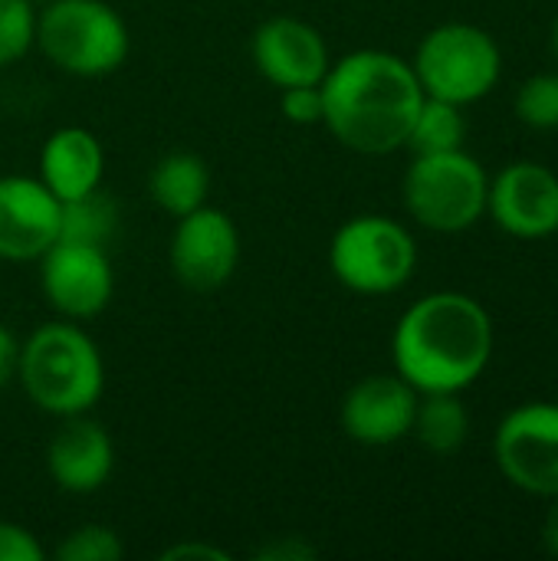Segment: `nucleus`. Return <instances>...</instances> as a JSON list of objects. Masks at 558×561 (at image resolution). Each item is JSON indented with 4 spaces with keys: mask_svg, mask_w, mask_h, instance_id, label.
Returning a JSON list of instances; mask_svg holds the SVG:
<instances>
[{
    "mask_svg": "<svg viewBox=\"0 0 558 561\" xmlns=\"http://www.w3.org/2000/svg\"><path fill=\"white\" fill-rule=\"evenodd\" d=\"M493 342L487 306L467 293L441 289L401 312L391 362L418 394H464L490 368Z\"/></svg>",
    "mask_w": 558,
    "mask_h": 561,
    "instance_id": "nucleus-1",
    "label": "nucleus"
},
{
    "mask_svg": "<svg viewBox=\"0 0 558 561\" xmlns=\"http://www.w3.org/2000/svg\"><path fill=\"white\" fill-rule=\"evenodd\" d=\"M322 85V125L358 154H391L405 148L424 89L411 59L388 49H355L335 59Z\"/></svg>",
    "mask_w": 558,
    "mask_h": 561,
    "instance_id": "nucleus-2",
    "label": "nucleus"
},
{
    "mask_svg": "<svg viewBox=\"0 0 558 561\" xmlns=\"http://www.w3.org/2000/svg\"><path fill=\"white\" fill-rule=\"evenodd\" d=\"M16 381L43 414H89L105 391L102 352L76 322H43L20 342Z\"/></svg>",
    "mask_w": 558,
    "mask_h": 561,
    "instance_id": "nucleus-3",
    "label": "nucleus"
},
{
    "mask_svg": "<svg viewBox=\"0 0 558 561\" xmlns=\"http://www.w3.org/2000/svg\"><path fill=\"white\" fill-rule=\"evenodd\" d=\"M33 46L56 69L99 79L128 59L132 36L118 10L105 0H49L36 10Z\"/></svg>",
    "mask_w": 558,
    "mask_h": 561,
    "instance_id": "nucleus-4",
    "label": "nucleus"
},
{
    "mask_svg": "<svg viewBox=\"0 0 558 561\" xmlns=\"http://www.w3.org/2000/svg\"><path fill=\"white\" fill-rule=\"evenodd\" d=\"M411 69L424 95L467 108L500 85L503 53L490 30L451 20L421 36Z\"/></svg>",
    "mask_w": 558,
    "mask_h": 561,
    "instance_id": "nucleus-5",
    "label": "nucleus"
},
{
    "mask_svg": "<svg viewBox=\"0 0 558 561\" xmlns=\"http://www.w3.org/2000/svg\"><path fill=\"white\" fill-rule=\"evenodd\" d=\"M487 191L490 174L464 148L414 154L401 184L405 210L431 233H464L477 227L487 217Z\"/></svg>",
    "mask_w": 558,
    "mask_h": 561,
    "instance_id": "nucleus-6",
    "label": "nucleus"
},
{
    "mask_svg": "<svg viewBox=\"0 0 558 561\" xmlns=\"http://www.w3.org/2000/svg\"><path fill=\"white\" fill-rule=\"evenodd\" d=\"M329 270L358 296H388L414 276L418 243L395 217L358 214L332 233Z\"/></svg>",
    "mask_w": 558,
    "mask_h": 561,
    "instance_id": "nucleus-7",
    "label": "nucleus"
},
{
    "mask_svg": "<svg viewBox=\"0 0 558 561\" xmlns=\"http://www.w3.org/2000/svg\"><path fill=\"white\" fill-rule=\"evenodd\" d=\"M493 457L503 480L539 500L558 496V404L526 401L513 408L493 434Z\"/></svg>",
    "mask_w": 558,
    "mask_h": 561,
    "instance_id": "nucleus-8",
    "label": "nucleus"
},
{
    "mask_svg": "<svg viewBox=\"0 0 558 561\" xmlns=\"http://www.w3.org/2000/svg\"><path fill=\"white\" fill-rule=\"evenodd\" d=\"M39 289L53 312L69 322L95 319L109 309L115 293V273L105 247L82 240H56L39 256Z\"/></svg>",
    "mask_w": 558,
    "mask_h": 561,
    "instance_id": "nucleus-9",
    "label": "nucleus"
},
{
    "mask_svg": "<svg viewBox=\"0 0 558 561\" xmlns=\"http://www.w3.org/2000/svg\"><path fill=\"white\" fill-rule=\"evenodd\" d=\"M171 273L181 286L194 293L220 289L240 263V230L230 214L217 207H197L178 217L168 247Z\"/></svg>",
    "mask_w": 558,
    "mask_h": 561,
    "instance_id": "nucleus-10",
    "label": "nucleus"
},
{
    "mask_svg": "<svg viewBox=\"0 0 558 561\" xmlns=\"http://www.w3.org/2000/svg\"><path fill=\"white\" fill-rule=\"evenodd\" d=\"M487 214L516 240L558 233V174L543 161H513L497 171L487 191Z\"/></svg>",
    "mask_w": 558,
    "mask_h": 561,
    "instance_id": "nucleus-11",
    "label": "nucleus"
},
{
    "mask_svg": "<svg viewBox=\"0 0 558 561\" xmlns=\"http://www.w3.org/2000/svg\"><path fill=\"white\" fill-rule=\"evenodd\" d=\"M418 391L398 375H368L355 381L339 408V424L349 440L365 447H391L411 437Z\"/></svg>",
    "mask_w": 558,
    "mask_h": 561,
    "instance_id": "nucleus-12",
    "label": "nucleus"
},
{
    "mask_svg": "<svg viewBox=\"0 0 558 561\" xmlns=\"http://www.w3.org/2000/svg\"><path fill=\"white\" fill-rule=\"evenodd\" d=\"M59 224L62 204L39 178H0V260H39L59 240Z\"/></svg>",
    "mask_w": 558,
    "mask_h": 561,
    "instance_id": "nucleus-13",
    "label": "nucleus"
},
{
    "mask_svg": "<svg viewBox=\"0 0 558 561\" xmlns=\"http://www.w3.org/2000/svg\"><path fill=\"white\" fill-rule=\"evenodd\" d=\"M257 72L276 89L319 85L332 66L322 33L299 16H270L250 39Z\"/></svg>",
    "mask_w": 558,
    "mask_h": 561,
    "instance_id": "nucleus-14",
    "label": "nucleus"
},
{
    "mask_svg": "<svg viewBox=\"0 0 558 561\" xmlns=\"http://www.w3.org/2000/svg\"><path fill=\"white\" fill-rule=\"evenodd\" d=\"M115 470V444L99 421L86 414L62 417V427L53 434L46 447V473L49 480L72 496L99 493Z\"/></svg>",
    "mask_w": 558,
    "mask_h": 561,
    "instance_id": "nucleus-15",
    "label": "nucleus"
},
{
    "mask_svg": "<svg viewBox=\"0 0 558 561\" xmlns=\"http://www.w3.org/2000/svg\"><path fill=\"white\" fill-rule=\"evenodd\" d=\"M105 174V148L102 141L82 128L66 125L56 128L39 151V181L62 201H76L102 187Z\"/></svg>",
    "mask_w": 558,
    "mask_h": 561,
    "instance_id": "nucleus-16",
    "label": "nucleus"
},
{
    "mask_svg": "<svg viewBox=\"0 0 558 561\" xmlns=\"http://www.w3.org/2000/svg\"><path fill=\"white\" fill-rule=\"evenodd\" d=\"M148 194L155 207L171 214L174 220L204 207L210 194V168L194 151H171L164 154L148 174Z\"/></svg>",
    "mask_w": 558,
    "mask_h": 561,
    "instance_id": "nucleus-17",
    "label": "nucleus"
},
{
    "mask_svg": "<svg viewBox=\"0 0 558 561\" xmlns=\"http://www.w3.org/2000/svg\"><path fill=\"white\" fill-rule=\"evenodd\" d=\"M411 434L434 457H454L470 437V414L460 394H421Z\"/></svg>",
    "mask_w": 558,
    "mask_h": 561,
    "instance_id": "nucleus-18",
    "label": "nucleus"
},
{
    "mask_svg": "<svg viewBox=\"0 0 558 561\" xmlns=\"http://www.w3.org/2000/svg\"><path fill=\"white\" fill-rule=\"evenodd\" d=\"M467 138V118L464 108L444 99H431L424 95L414 125L408 131L405 148H411L414 154H437V151H457L464 148Z\"/></svg>",
    "mask_w": 558,
    "mask_h": 561,
    "instance_id": "nucleus-19",
    "label": "nucleus"
},
{
    "mask_svg": "<svg viewBox=\"0 0 558 561\" xmlns=\"http://www.w3.org/2000/svg\"><path fill=\"white\" fill-rule=\"evenodd\" d=\"M115 227H118V207L102 187H95L86 197L62 201V224H59L62 240H82V243L105 247L115 237Z\"/></svg>",
    "mask_w": 558,
    "mask_h": 561,
    "instance_id": "nucleus-20",
    "label": "nucleus"
},
{
    "mask_svg": "<svg viewBox=\"0 0 558 561\" xmlns=\"http://www.w3.org/2000/svg\"><path fill=\"white\" fill-rule=\"evenodd\" d=\"M513 112L533 131H558V72H536L523 79Z\"/></svg>",
    "mask_w": 558,
    "mask_h": 561,
    "instance_id": "nucleus-21",
    "label": "nucleus"
},
{
    "mask_svg": "<svg viewBox=\"0 0 558 561\" xmlns=\"http://www.w3.org/2000/svg\"><path fill=\"white\" fill-rule=\"evenodd\" d=\"M36 39V7L30 0H0V66L23 59Z\"/></svg>",
    "mask_w": 558,
    "mask_h": 561,
    "instance_id": "nucleus-22",
    "label": "nucleus"
},
{
    "mask_svg": "<svg viewBox=\"0 0 558 561\" xmlns=\"http://www.w3.org/2000/svg\"><path fill=\"white\" fill-rule=\"evenodd\" d=\"M122 556H125V546H122L118 533L109 526H99V523L72 529L56 549L59 561H118Z\"/></svg>",
    "mask_w": 558,
    "mask_h": 561,
    "instance_id": "nucleus-23",
    "label": "nucleus"
},
{
    "mask_svg": "<svg viewBox=\"0 0 558 561\" xmlns=\"http://www.w3.org/2000/svg\"><path fill=\"white\" fill-rule=\"evenodd\" d=\"M280 112L293 125H319L322 122V85L280 89Z\"/></svg>",
    "mask_w": 558,
    "mask_h": 561,
    "instance_id": "nucleus-24",
    "label": "nucleus"
},
{
    "mask_svg": "<svg viewBox=\"0 0 558 561\" xmlns=\"http://www.w3.org/2000/svg\"><path fill=\"white\" fill-rule=\"evenodd\" d=\"M46 549L39 546V539L16 526V523H3L0 519V561H43Z\"/></svg>",
    "mask_w": 558,
    "mask_h": 561,
    "instance_id": "nucleus-25",
    "label": "nucleus"
},
{
    "mask_svg": "<svg viewBox=\"0 0 558 561\" xmlns=\"http://www.w3.org/2000/svg\"><path fill=\"white\" fill-rule=\"evenodd\" d=\"M312 556H316V549L306 546L303 539H276L257 552L260 561H309Z\"/></svg>",
    "mask_w": 558,
    "mask_h": 561,
    "instance_id": "nucleus-26",
    "label": "nucleus"
},
{
    "mask_svg": "<svg viewBox=\"0 0 558 561\" xmlns=\"http://www.w3.org/2000/svg\"><path fill=\"white\" fill-rule=\"evenodd\" d=\"M16 365H20V342L7 325H0V391L16 378Z\"/></svg>",
    "mask_w": 558,
    "mask_h": 561,
    "instance_id": "nucleus-27",
    "label": "nucleus"
},
{
    "mask_svg": "<svg viewBox=\"0 0 558 561\" xmlns=\"http://www.w3.org/2000/svg\"><path fill=\"white\" fill-rule=\"evenodd\" d=\"M161 559H168V561H178V559L227 561L230 556H227V552H220V549H214V546H204V542H181V546H171V549H164V552H161Z\"/></svg>",
    "mask_w": 558,
    "mask_h": 561,
    "instance_id": "nucleus-28",
    "label": "nucleus"
},
{
    "mask_svg": "<svg viewBox=\"0 0 558 561\" xmlns=\"http://www.w3.org/2000/svg\"><path fill=\"white\" fill-rule=\"evenodd\" d=\"M549 503H553V506H549V513H546V519H543V546H546L549 556H556L558 559V496H553Z\"/></svg>",
    "mask_w": 558,
    "mask_h": 561,
    "instance_id": "nucleus-29",
    "label": "nucleus"
},
{
    "mask_svg": "<svg viewBox=\"0 0 558 561\" xmlns=\"http://www.w3.org/2000/svg\"><path fill=\"white\" fill-rule=\"evenodd\" d=\"M553 56H556V62H558V13H556V20H553Z\"/></svg>",
    "mask_w": 558,
    "mask_h": 561,
    "instance_id": "nucleus-30",
    "label": "nucleus"
},
{
    "mask_svg": "<svg viewBox=\"0 0 558 561\" xmlns=\"http://www.w3.org/2000/svg\"><path fill=\"white\" fill-rule=\"evenodd\" d=\"M30 3H33V7H36V3H49V0H30Z\"/></svg>",
    "mask_w": 558,
    "mask_h": 561,
    "instance_id": "nucleus-31",
    "label": "nucleus"
}]
</instances>
